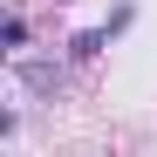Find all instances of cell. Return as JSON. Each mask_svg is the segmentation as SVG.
Here are the masks:
<instances>
[{
	"mask_svg": "<svg viewBox=\"0 0 157 157\" xmlns=\"http://www.w3.org/2000/svg\"><path fill=\"white\" fill-rule=\"evenodd\" d=\"M102 41H109V34H102V28H89V34H75V48H68V55H75V62H89Z\"/></svg>",
	"mask_w": 157,
	"mask_h": 157,
	"instance_id": "cell-3",
	"label": "cell"
},
{
	"mask_svg": "<svg viewBox=\"0 0 157 157\" xmlns=\"http://www.w3.org/2000/svg\"><path fill=\"white\" fill-rule=\"evenodd\" d=\"M14 75H21V89H34V96L62 89V62H21V55H14Z\"/></svg>",
	"mask_w": 157,
	"mask_h": 157,
	"instance_id": "cell-1",
	"label": "cell"
},
{
	"mask_svg": "<svg viewBox=\"0 0 157 157\" xmlns=\"http://www.w3.org/2000/svg\"><path fill=\"white\" fill-rule=\"evenodd\" d=\"M0 41H7V55H21V48H28V14H7V28H0Z\"/></svg>",
	"mask_w": 157,
	"mask_h": 157,
	"instance_id": "cell-2",
	"label": "cell"
}]
</instances>
